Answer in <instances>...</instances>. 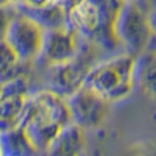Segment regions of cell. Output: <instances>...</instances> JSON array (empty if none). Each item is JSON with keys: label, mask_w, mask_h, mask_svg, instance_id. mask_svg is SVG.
Segmentation results:
<instances>
[{"label": "cell", "mask_w": 156, "mask_h": 156, "mask_svg": "<svg viewBox=\"0 0 156 156\" xmlns=\"http://www.w3.org/2000/svg\"><path fill=\"white\" fill-rule=\"evenodd\" d=\"M72 122L66 98L40 89L27 96L21 125L39 153H47L51 143L63 126Z\"/></svg>", "instance_id": "6da1fadb"}, {"label": "cell", "mask_w": 156, "mask_h": 156, "mask_svg": "<svg viewBox=\"0 0 156 156\" xmlns=\"http://www.w3.org/2000/svg\"><path fill=\"white\" fill-rule=\"evenodd\" d=\"M126 0H86L69 14V26L103 53L121 51L115 21Z\"/></svg>", "instance_id": "7a4b0ae2"}, {"label": "cell", "mask_w": 156, "mask_h": 156, "mask_svg": "<svg viewBox=\"0 0 156 156\" xmlns=\"http://www.w3.org/2000/svg\"><path fill=\"white\" fill-rule=\"evenodd\" d=\"M101 53H103L102 51L81 37L80 51L74 59L60 65L41 68H35L33 66V92L47 89L67 99L85 86L89 72L99 61H101L99 59Z\"/></svg>", "instance_id": "3957f363"}, {"label": "cell", "mask_w": 156, "mask_h": 156, "mask_svg": "<svg viewBox=\"0 0 156 156\" xmlns=\"http://www.w3.org/2000/svg\"><path fill=\"white\" fill-rule=\"evenodd\" d=\"M135 59L122 52L121 54L99 61L89 72L85 86L109 102L123 100L132 93L135 86Z\"/></svg>", "instance_id": "277c9868"}, {"label": "cell", "mask_w": 156, "mask_h": 156, "mask_svg": "<svg viewBox=\"0 0 156 156\" xmlns=\"http://www.w3.org/2000/svg\"><path fill=\"white\" fill-rule=\"evenodd\" d=\"M2 9V35L5 40L19 56L21 61L32 62L40 54L45 30L33 20L14 12L11 6H4Z\"/></svg>", "instance_id": "5b68a950"}, {"label": "cell", "mask_w": 156, "mask_h": 156, "mask_svg": "<svg viewBox=\"0 0 156 156\" xmlns=\"http://www.w3.org/2000/svg\"><path fill=\"white\" fill-rule=\"evenodd\" d=\"M115 35L126 54L137 58L154 35L148 13L136 1H126L115 21Z\"/></svg>", "instance_id": "8992f818"}, {"label": "cell", "mask_w": 156, "mask_h": 156, "mask_svg": "<svg viewBox=\"0 0 156 156\" xmlns=\"http://www.w3.org/2000/svg\"><path fill=\"white\" fill-rule=\"evenodd\" d=\"M80 44L81 37L72 27L45 31L40 54L33 66L41 68L67 62L78 55Z\"/></svg>", "instance_id": "52a82bcc"}, {"label": "cell", "mask_w": 156, "mask_h": 156, "mask_svg": "<svg viewBox=\"0 0 156 156\" xmlns=\"http://www.w3.org/2000/svg\"><path fill=\"white\" fill-rule=\"evenodd\" d=\"M72 122L89 129L101 125L107 116L109 101L93 89L83 86L67 99Z\"/></svg>", "instance_id": "ba28073f"}, {"label": "cell", "mask_w": 156, "mask_h": 156, "mask_svg": "<svg viewBox=\"0 0 156 156\" xmlns=\"http://www.w3.org/2000/svg\"><path fill=\"white\" fill-rule=\"evenodd\" d=\"M7 6H11L16 13L33 20L45 31L70 27L68 13L59 2H47L45 5H32L26 1H21V2H16Z\"/></svg>", "instance_id": "9c48e42d"}, {"label": "cell", "mask_w": 156, "mask_h": 156, "mask_svg": "<svg viewBox=\"0 0 156 156\" xmlns=\"http://www.w3.org/2000/svg\"><path fill=\"white\" fill-rule=\"evenodd\" d=\"M86 144L85 128L74 122L63 126L51 143L46 154L48 155H78Z\"/></svg>", "instance_id": "30bf717a"}, {"label": "cell", "mask_w": 156, "mask_h": 156, "mask_svg": "<svg viewBox=\"0 0 156 156\" xmlns=\"http://www.w3.org/2000/svg\"><path fill=\"white\" fill-rule=\"evenodd\" d=\"M134 82L156 103V52L146 49L135 59Z\"/></svg>", "instance_id": "8fae6325"}, {"label": "cell", "mask_w": 156, "mask_h": 156, "mask_svg": "<svg viewBox=\"0 0 156 156\" xmlns=\"http://www.w3.org/2000/svg\"><path fill=\"white\" fill-rule=\"evenodd\" d=\"M39 154L38 149L28 139L23 126L0 134V155L1 156H27Z\"/></svg>", "instance_id": "7c38bea8"}, {"label": "cell", "mask_w": 156, "mask_h": 156, "mask_svg": "<svg viewBox=\"0 0 156 156\" xmlns=\"http://www.w3.org/2000/svg\"><path fill=\"white\" fill-rule=\"evenodd\" d=\"M26 94H12L0 96V127L2 130H9L19 127L23 122L26 102Z\"/></svg>", "instance_id": "4fadbf2b"}, {"label": "cell", "mask_w": 156, "mask_h": 156, "mask_svg": "<svg viewBox=\"0 0 156 156\" xmlns=\"http://www.w3.org/2000/svg\"><path fill=\"white\" fill-rule=\"evenodd\" d=\"M20 61L19 56L5 40L1 39V73L12 68Z\"/></svg>", "instance_id": "5bb4252c"}, {"label": "cell", "mask_w": 156, "mask_h": 156, "mask_svg": "<svg viewBox=\"0 0 156 156\" xmlns=\"http://www.w3.org/2000/svg\"><path fill=\"white\" fill-rule=\"evenodd\" d=\"M86 0H59L58 2L65 8V11L69 14L70 12L74 9V8H76L78 6H80L82 2H85Z\"/></svg>", "instance_id": "9a60e30c"}, {"label": "cell", "mask_w": 156, "mask_h": 156, "mask_svg": "<svg viewBox=\"0 0 156 156\" xmlns=\"http://www.w3.org/2000/svg\"><path fill=\"white\" fill-rule=\"evenodd\" d=\"M136 2H137L147 13L150 12V11H153V9H156V0H137Z\"/></svg>", "instance_id": "2e32d148"}, {"label": "cell", "mask_w": 156, "mask_h": 156, "mask_svg": "<svg viewBox=\"0 0 156 156\" xmlns=\"http://www.w3.org/2000/svg\"><path fill=\"white\" fill-rule=\"evenodd\" d=\"M148 16L150 25H151V28H153V32L156 35V9H153V11L148 12Z\"/></svg>", "instance_id": "e0dca14e"}, {"label": "cell", "mask_w": 156, "mask_h": 156, "mask_svg": "<svg viewBox=\"0 0 156 156\" xmlns=\"http://www.w3.org/2000/svg\"><path fill=\"white\" fill-rule=\"evenodd\" d=\"M25 1L32 5H45L47 2H51V0H25Z\"/></svg>", "instance_id": "ac0fdd59"}, {"label": "cell", "mask_w": 156, "mask_h": 156, "mask_svg": "<svg viewBox=\"0 0 156 156\" xmlns=\"http://www.w3.org/2000/svg\"><path fill=\"white\" fill-rule=\"evenodd\" d=\"M147 49H151V51L156 52V35L155 34L153 35V38H151V40H150V42H149L148 48H147Z\"/></svg>", "instance_id": "d6986e66"}, {"label": "cell", "mask_w": 156, "mask_h": 156, "mask_svg": "<svg viewBox=\"0 0 156 156\" xmlns=\"http://www.w3.org/2000/svg\"><path fill=\"white\" fill-rule=\"evenodd\" d=\"M21 1H25V0H1V7L12 5V4H16V2H21Z\"/></svg>", "instance_id": "ffe728a7"}, {"label": "cell", "mask_w": 156, "mask_h": 156, "mask_svg": "<svg viewBox=\"0 0 156 156\" xmlns=\"http://www.w3.org/2000/svg\"><path fill=\"white\" fill-rule=\"evenodd\" d=\"M59 0H51V2H58Z\"/></svg>", "instance_id": "44dd1931"}, {"label": "cell", "mask_w": 156, "mask_h": 156, "mask_svg": "<svg viewBox=\"0 0 156 156\" xmlns=\"http://www.w3.org/2000/svg\"><path fill=\"white\" fill-rule=\"evenodd\" d=\"M126 1H137V0H126Z\"/></svg>", "instance_id": "7402d4cb"}]
</instances>
